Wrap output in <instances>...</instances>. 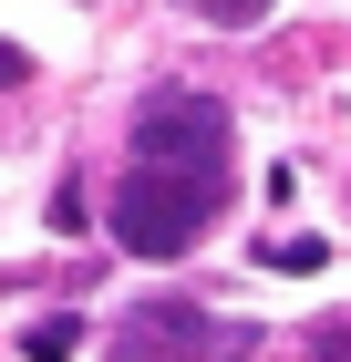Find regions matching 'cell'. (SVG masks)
Masks as SVG:
<instances>
[{
    "label": "cell",
    "mask_w": 351,
    "mask_h": 362,
    "mask_svg": "<svg viewBox=\"0 0 351 362\" xmlns=\"http://www.w3.org/2000/svg\"><path fill=\"white\" fill-rule=\"evenodd\" d=\"M21 352H31V362H62V352H73V321H31Z\"/></svg>",
    "instance_id": "obj_4"
},
{
    "label": "cell",
    "mask_w": 351,
    "mask_h": 362,
    "mask_svg": "<svg viewBox=\"0 0 351 362\" xmlns=\"http://www.w3.org/2000/svg\"><path fill=\"white\" fill-rule=\"evenodd\" d=\"M258 11H269V0H196V21H217V31H248Z\"/></svg>",
    "instance_id": "obj_5"
},
{
    "label": "cell",
    "mask_w": 351,
    "mask_h": 362,
    "mask_svg": "<svg viewBox=\"0 0 351 362\" xmlns=\"http://www.w3.org/2000/svg\"><path fill=\"white\" fill-rule=\"evenodd\" d=\"M238 352H248V321H217L196 300H135L104 341V362H238Z\"/></svg>",
    "instance_id": "obj_2"
},
{
    "label": "cell",
    "mask_w": 351,
    "mask_h": 362,
    "mask_svg": "<svg viewBox=\"0 0 351 362\" xmlns=\"http://www.w3.org/2000/svg\"><path fill=\"white\" fill-rule=\"evenodd\" d=\"M238 197V124L207 93H155L135 114V166L114 187V249L186 259Z\"/></svg>",
    "instance_id": "obj_1"
},
{
    "label": "cell",
    "mask_w": 351,
    "mask_h": 362,
    "mask_svg": "<svg viewBox=\"0 0 351 362\" xmlns=\"http://www.w3.org/2000/svg\"><path fill=\"white\" fill-rule=\"evenodd\" d=\"M310 362H351V310H341V321H321V332H310Z\"/></svg>",
    "instance_id": "obj_6"
},
{
    "label": "cell",
    "mask_w": 351,
    "mask_h": 362,
    "mask_svg": "<svg viewBox=\"0 0 351 362\" xmlns=\"http://www.w3.org/2000/svg\"><path fill=\"white\" fill-rule=\"evenodd\" d=\"M0 83H31V52H21V42H0Z\"/></svg>",
    "instance_id": "obj_7"
},
{
    "label": "cell",
    "mask_w": 351,
    "mask_h": 362,
    "mask_svg": "<svg viewBox=\"0 0 351 362\" xmlns=\"http://www.w3.org/2000/svg\"><path fill=\"white\" fill-rule=\"evenodd\" d=\"M258 259H269V269H321V259H331V238H269Z\"/></svg>",
    "instance_id": "obj_3"
}]
</instances>
